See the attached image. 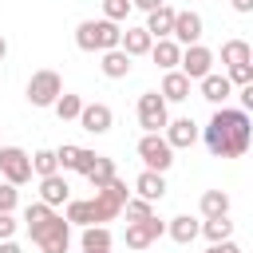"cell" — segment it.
<instances>
[{"instance_id":"6da1fadb","label":"cell","mask_w":253,"mask_h":253,"mask_svg":"<svg viewBox=\"0 0 253 253\" xmlns=\"http://www.w3.org/2000/svg\"><path fill=\"white\" fill-rule=\"evenodd\" d=\"M253 142V123L237 107H217L206 123V146L213 158H241Z\"/></svg>"},{"instance_id":"7a4b0ae2","label":"cell","mask_w":253,"mask_h":253,"mask_svg":"<svg viewBox=\"0 0 253 253\" xmlns=\"http://www.w3.org/2000/svg\"><path fill=\"white\" fill-rule=\"evenodd\" d=\"M24 225H28L32 241H36L43 253H67V245H71V221H67L63 213H55L51 206L32 202V206L24 210Z\"/></svg>"},{"instance_id":"3957f363","label":"cell","mask_w":253,"mask_h":253,"mask_svg":"<svg viewBox=\"0 0 253 253\" xmlns=\"http://www.w3.org/2000/svg\"><path fill=\"white\" fill-rule=\"evenodd\" d=\"M75 43L79 51H115L123 43V28L111 20H83L75 28Z\"/></svg>"},{"instance_id":"277c9868","label":"cell","mask_w":253,"mask_h":253,"mask_svg":"<svg viewBox=\"0 0 253 253\" xmlns=\"http://www.w3.org/2000/svg\"><path fill=\"white\" fill-rule=\"evenodd\" d=\"M59 95H63V79H59V71L43 67V71H36V75L28 79V103H32V107H55Z\"/></svg>"},{"instance_id":"5b68a950","label":"cell","mask_w":253,"mask_h":253,"mask_svg":"<svg viewBox=\"0 0 253 253\" xmlns=\"http://www.w3.org/2000/svg\"><path fill=\"white\" fill-rule=\"evenodd\" d=\"M170 123V111H166V99L158 91H142L138 95V126L146 134H162Z\"/></svg>"},{"instance_id":"8992f818","label":"cell","mask_w":253,"mask_h":253,"mask_svg":"<svg viewBox=\"0 0 253 253\" xmlns=\"http://www.w3.org/2000/svg\"><path fill=\"white\" fill-rule=\"evenodd\" d=\"M138 158H142L146 170H154V174H166V170L174 166V150H170V142H166L162 134H142V138H138Z\"/></svg>"},{"instance_id":"52a82bcc","label":"cell","mask_w":253,"mask_h":253,"mask_svg":"<svg viewBox=\"0 0 253 253\" xmlns=\"http://www.w3.org/2000/svg\"><path fill=\"white\" fill-rule=\"evenodd\" d=\"M0 174H4L8 186L32 182V154H24L20 146H4V154H0Z\"/></svg>"},{"instance_id":"ba28073f","label":"cell","mask_w":253,"mask_h":253,"mask_svg":"<svg viewBox=\"0 0 253 253\" xmlns=\"http://www.w3.org/2000/svg\"><path fill=\"white\" fill-rule=\"evenodd\" d=\"M95 202H99L103 217H107V221H115V217L123 213V206L130 202V190H126V182H123V178H111L103 190H95Z\"/></svg>"},{"instance_id":"9c48e42d","label":"cell","mask_w":253,"mask_h":253,"mask_svg":"<svg viewBox=\"0 0 253 253\" xmlns=\"http://www.w3.org/2000/svg\"><path fill=\"white\" fill-rule=\"evenodd\" d=\"M162 233H166V221H158V217H146V221H126V245H130V249H150Z\"/></svg>"},{"instance_id":"30bf717a","label":"cell","mask_w":253,"mask_h":253,"mask_svg":"<svg viewBox=\"0 0 253 253\" xmlns=\"http://www.w3.org/2000/svg\"><path fill=\"white\" fill-rule=\"evenodd\" d=\"M210 67H213V51H210V47H202V43L182 47V75H186L190 83H194V79H206Z\"/></svg>"},{"instance_id":"8fae6325","label":"cell","mask_w":253,"mask_h":253,"mask_svg":"<svg viewBox=\"0 0 253 253\" xmlns=\"http://www.w3.org/2000/svg\"><path fill=\"white\" fill-rule=\"evenodd\" d=\"M170 40L178 43V47H194L198 40H202V16L198 12H178L174 16V32H170Z\"/></svg>"},{"instance_id":"7c38bea8","label":"cell","mask_w":253,"mask_h":253,"mask_svg":"<svg viewBox=\"0 0 253 253\" xmlns=\"http://www.w3.org/2000/svg\"><path fill=\"white\" fill-rule=\"evenodd\" d=\"M162 138L170 142V150H190L198 142V123L194 119H170L166 130H162Z\"/></svg>"},{"instance_id":"4fadbf2b","label":"cell","mask_w":253,"mask_h":253,"mask_svg":"<svg viewBox=\"0 0 253 253\" xmlns=\"http://www.w3.org/2000/svg\"><path fill=\"white\" fill-rule=\"evenodd\" d=\"M111 123H115V115H111L107 103H83V111H79V126H83V130H91V134H107Z\"/></svg>"},{"instance_id":"5bb4252c","label":"cell","mask_w":253,"mask_h":253,"mask_svg":"<svg viewBox=\"0 0 253 253\" xmlns=\"http://www.w3.org/2000/svg\"><path fill=\"white\" fill-rule=\"evenodd\" d=\"M40 202L43 206H63V202H71V186H67V178L63 174H51V178H40Z\"/></svg>"},{"instance_id":"9a60e30c","label":"cell","mask_w":253,"mask_h":253,"mask_svg":"<svg viewBox=\"0 0 253 253\" xmlns=\"http://www.w3.org/2000/svg\"><path fill=\"white\" fill-rule=\"evenodd\" d=\"M174 16H178V12H174L170 4H162V8H154V12L146 16L142 28L150 32V40H170V32H174Z\"/></svg>"},{"instance_id":"2e32d148","label":"cell","mask_w":253,"mask_h":253,"mask_svg":"<svg viewBox=\"0 0 253 253\" xmlns=\"http://www.w3.org/2000/svg\"><path fill=\"white\" fill-rule=\"evenodd\" d=\"M134 190H138L142 202H162V194H166V178L154 174V170H142V174L134 178Z\"/></svg>"},{"instance_id":"e0dca14e","label":"cell","mask_w":253,"mask_h":253,"mask_svg":"<svg viewBox=\"0 0 253 253\" xmlns=\"http://www.w3.org/2000/svg\"><path fill=\"white\" fill-rule=\"evenodd\" d=\"M111 229L107 225H87L83 233H79V245H83V253H111Z\"/></svg>"},{"instance_id":"ac0fdd59","label":"cell","mask_w":253,"mask_h":253,"mask_svg":"<svg viewBox=\"0 0 253 253\" xmlns=\"http://www.w3.org/2000/svg\"><path fill=\"white\" fill-rule=\"evenodd\" d=\"M119 47H123V51H126V55L134 59V55H150L154 40H150V32H146V28H126V32H123V43H119Z\"/></svg>"},{"instance_id":"d6986e66","label":"cell","mask_w":253,"mask_h":253,"mask_svg":"<svg viewBox=\"0 0 253 253\" xmlns=\"http://www.w3.org/2000/svg\"><path fill=\"white\" fill-rule=\"evenodd\" d=\"M99 67H103V75H107V79H126V75H130V55H126L123 47H115V51H103Z\"/></svg>"},{"instance_id":"ffe728a7","label":"cell","mask_w":253,"mask_h":253,"mask_svg":"<svg viewBox=\"0 0 253 253\" xmlns=\"http://www.w3.org/2000/svg\"><path fill=\"white\" fill-rule=\"evenodd\" d=\"M198 83H202V99H206V103H213V107H217V103H225V99H229V91H233V83H229L225 75H213V71H210L206 79H198Z\"/></svg>"},{"instance_id":"44dd1931","label":"cell","mask_w":253,"mask_h":253,"mask_svg":"<svg viewBox=\"0 0 253 253\" xmlns=\"http://www.w3.org/2000/svg\"><path fill=\"white\" fill-rule=\"evenodd\" d=\"M150 59H154L162 71H174V67L182 63V47H178L174 40H158V43L150 47Z\"/></svg>"},{"instance_id":"7402d4cb","label":"cell","mask_w":253,"mask_h":253,"mask_svg":"<svg viewBox=\"0 0 253 253\" xmlns=\"http://www.w3.org/2000/svg\"><path fill=\"white\" fill-rule=\"evenodd\" d=\"M166 103H182V99H190V79L182 75V71H166V79H162V91H158Z\"/></svg>"},{"instance_id":"603a6c76","label":"cell","mask_w":253,"mask_h":253,"mask_svg":"<svg viewBox=\"0 0 253 253\" xmlns=\"http://www.w3.org/2000/svg\"><path fill=\"white\" fill-rule=\"evenodd\" d=\"M83 178H87L95 190H103L111 178H119V174H115V158H107V154H95V162L87 166V174H83Z\"/></svg>"},{"instance_id":"cb8c5ba5","label":"cell","mask_w":253,"mask_h":253,"mask_svg":"<svg viewBox=\"0 0 253 253\" xmlns=\"http://www.w3.org/2000/svg\"><path fill=\"white\" fill-rule=\"evenodd\" d=\"M166 233L178 241V245H190L198 233H202V225L190 217V213H178V217H170V225H166Z\"/></svg>"},{"instance_id":"d4e9b609","label":"cell","mask_w":253,"mask_h":253,"mask_svg":"<svg viewBox=\"0 0 253 253\" xmlns=\"http://www.w3.org/2000/svg\"><path fill=\"white\" fill-rule=\"evenodd\" d=\"M198 206H202V217H229V194L225 190H206Z\"/></svg>"},{"instance_id":"484cf974","label":"cell","mask_w":253,"mask_h":253,"mask_svg":"<svg viewBox=\"0 0 253 253\" xmlns=\"http://www.w3.org/2000/svg\"><path fill=\"white\" fill-rule=\"evenodd\" d=\"M221 63H229V67L253 63V47H249L245 40H225V43H221Z\"/></svg>"},{"instance_id":"4316f807","label":"cell","mask_w":253,"mask_h":253,"mask_svg":"<svg viewBox=\"0 0 253 253\" xmlns=\"http://www.w3.org/2000/svg\"><path fill=\"white\" fill-rule=\"evenodd\" d=\"M202 233L210 237V245H217V241H229V233H233V221H229V217H206V221H202Z\"/></svg>"},{"instance_id":"83f0119b","label":"cell","mask_w":253,"mask_h":253,"mask_svg":"<svg viewBox=\"0 0 253 253\" xmlns=\"http://www.w3.org/2000/svg\"><path fill=\"white\" fill-rule=\"evenodd\" d=\"M32 174H40V178L59 174V158H55V150H36V154H32Z\"/></svg>"},{"instance_id":"f1b7e54d","label":"cell","mask_w":253,"mask_h":253,"mask_svg":"<svg viewBox=\"0 0 253 253\" xmlns=\"http://www.w3.org/2000/svg\"><path fill=\"white\" fill-rule=\"evenodd\" d=\"M51 111H55V115H59L63 123H67V119H79V111H83V99H79V95H67V91H63V95L55 99V107H51Z\"/></svg>"},{"instance_id":"f546056e","label":"cell","mask_w":253,"mask_h":253,"mask_svg":"<svg viewBox=\"0 0 253 253\" xmlns=\"http://www.w3.org/2000/svg\"><path fill=\"white\" fill-rule=\"evenodd\" d=\"M123 213H126V221H146V217H154V202H142V198H130V202L123 206Z\"/></svg>"},{"instance_id":"4dcf8cb0","label":"cell","mask_w":253,"mask_h":253,"mask_svg":"<svg viewBox=\"0 0 253 253\" xmlns=\"http://www.w3.org/2000/svg\"><path fill=\"white\" fill-rule=\"evenodd\" d=\"M130 0H103V20H111V24H123L126 16H130Z\"/></svg>"},{"instance_id":"1f68e13d","label":"cell","mask_w":253,"mask_h":253,"mask_svg":"<svg viewBox=\"0 0 253 253\" xmlns=\"http://www.w3.org/2000/svg\"><path fill=\"white\" fill-rule=\"evenodd\" d=\"M79 150H83V146H71V142H63V146L55 150V158H59V170H75V162H79Z\"/></svg>"},{"instance_id":"d6a6232c","label":"cell","mask_w":253,"mask_h":253,"mask_svg":"<svg viewBox=\"0 0 253 253\" xmlns=\"http://www.w3.org/2000/svg\"><path fill=\"white\" fill-rule=\"evenodd\" d=\"M233 87H249L253 83V63H237V67H229V75H225Z\"/></svg>"},{"instance_id":"836d02e7","label":"cell","mask_w":253,"mask_h":253,"mask_svg":"<svg viewBox=\"0 0 253 253\" xmlns=\"http://www.w3.org/2000/svg\"><path fill=\"white\" fill-rule=\"evenodd\" d=\"M16 202H20V194H16V186H0V213H12L16 210Z\"/></svg>"},{"instance_id":"e575fe53","label":"cell","mask_w":253,"mask_h":253,"mask_svg":"<svg viewBox=\"0 0 253 253\" xmlns=\"http://www.w3.org/2000/svg\"><path fill=\"white\" fill-rule=\"evenodd\" d=\"M16 225H20V221H16L12 213H0V241H12V233H16Z\"/></svg>"},{"instance_id":"d590c367","label":"cell","mask_w":253,"mask_h":253,"mask_svg":"<svg viewBox=\"0 0 253 253\" xmlns=\"http://www.w3.org/2000/svg\"><path fill=\"white\" fill-rule=\"evenodd\" d=\"M206 253H241V245H237V241H217V245H210Z\"/></svg>"},{"instance_id":"8d00e7d4","label":"cell","mask_w":253,"mask_h":253,"mask_svg":"<svg viewBox=\"0 0 253 253\" xmlns=\"http://www.w3.org/2000/svg\"><path fill=\"white\" fill-rule=\"evenodd\" d=\"M95 162V150H79V162H75V170L79 174H87V166Z\"/></svg>"},{"instance_id":"74e56055","label":"cell","mask_w":253,"mask_h":253,"mask_svg":"<svg viewBox=\"0 0 253 253\" xmlns=\"http://www.w3.org/2000/svg\"><path fill=\"white\" fill-rule=\"evenodd\" d=\"M130 4H134V8H142V12L150 16V12H154V8H162L166 0H130Z\"/></svg>"},{"instance_id":"f35d334b","label":"cell","mask_w":253,"mask_h":253,"mask_svg":"<svg viewBox=\"0 0 253 253\" xmlns=\"http://www.w3.org/2000/svg\"><path fill=\"white\" fill-rule=\"evenodd\" d=\"M241 111H253V83L241 87Z\"/></svg>"},{"instance_id":"ab89813d","label":"cell","mask_w":253,"mask_h":253,"mask_svg":"<svg viewBox=\"0 0 253 253\" xmlns=\"http://www.w3.org/2000/svg\"><path fill=\"white\" fill-rule=\"evenodd\" d=\"M233 12H241V16L253 12V0H233Z\"/></svg>"},{"instance_id":"60d3db41","label":"cell","mask_w":253,"mask_h":253,"mask_svg":"<svg viewBox=\"0 0 253 253\" xmlns=\"http://www.w3.org/2000/svg\"><path fill=\"white\" fill-rule=\"evenodd\" d=\"M0 253H24V249H20L16 241H0Z\"/></svg>"},{"instance_id":"b9f144b4","label":"cell","mask_w":253,"mask_h":253,"mask_svg":"<svg viewBox=\"0 0 253 253\" xmlns=\"http://www.w3.org/2000/svg\"><path fill=\"white\" fill-rule=\"evenodd\" d=\"M4 55H8V40L0 36V63H4Z\"/></svg>"},{"instance_id":"7bdbcfd3","label":"cell","mask_w":253,"mask_h":253,"mask_svg":"<svg viewBox=\"0 0 253 253\" xmlns=\"http://www.w3.org/2000/svg\"><path fill=\"white\" fill-rule=\"evenodd\" d=\"M0 154H4V146H0Z\"/></svg>"},{"instance_id":"ee69618b","label":"cell","mask_w":253,"mask_h":253,"mask_svg":"<svg viewBox=\"0 0 253 253\" xmlns=\"http://www.w3.org/2000/svg\"><path fill=\"white\" fill-rule=\"evenodd\" d=\"M0 83H4V79H0Z\"/></svg>"},{"instance_id":"f6af8a7d","label":"cell","mask_w":253,"mask_h":253,"mask_svg":"<svg viewBox=\"0 0 253 253\" xmlns=\"http://www.w3.org/2000/svg\"><path fill=\"white\" fill-rule=\"evenodd\" d=\"M249 146H253V142H249Z\"/></svg>"}]
</instances>
